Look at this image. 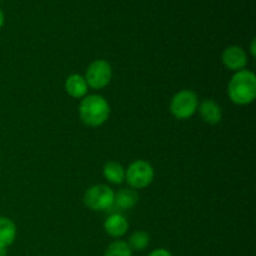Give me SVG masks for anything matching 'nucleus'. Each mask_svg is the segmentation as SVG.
Returning <instances> with one entry per match:
<instances>
[{
	"mask_svg": "<svg viewBox=\"0 0 256 256\" xmlns=\"http://www.w3.org/2000/svg\"><path fill=\"white\" fill-rule=\"evenodd\" d=\"M0 2H2V0H0Z\"/></svg>",
	"mask_w": 256,
	"mask_h": 256,
	"instance_id": "aec40b11",
	"label": "nucleus"
},
{
	"mask_svg": "<svg viewBox=\"0 0 256 256\" xmlns=\"http://www.w3.org/2000/svg\"><path fill=\"white\" fill-rule=\"evenodd\" d=\"M105 179L112 184H122L125 182V168L118 162H109L102 169Z\"/></svg>",
	"mask_w": 256,
	"mask_h": 256,
	"instance_id": "ddd939ff",
	"label": "nucleus"
},
{
	"mask_svg": "<svg viewBox=\"0 0 256 256\" xmlns=\"http://www.w3.org/2000/svg\"><path fill=\"white\" fill-rule=\"evenodd\" d=\"M112 76V65L104 59L94 60L92 64L88 66L85 80H86L88 86L92 89H102L106 85H109Z\"/></svg>",
	"mask_w": 256,
	"mask_h": 256,
	"instance_id": "423d86ee",
	"label": "nucleus"
},
{
	"mask_svg": "<svg viewBox=\"0 0 256 256\" xmlns=\"http://www.w3.org/2000/svg\"><path fill=\"white\" fill-rule=\"evenodd\" d=\"M149 242H150V236L146 232H135L134 234L130 236L128 245H129L132 250H135V252H142V250L146 249Z\"/></svg>",
	"mask_w": 256,
	"mask_h": 256,
	"instance_id": "4468645a",
	"label": "nucleus"
},
{
	"mask_svg": "<svg viewBox=\"0 0 256 256\" xmlns=\"http://www.w3.org/2000/svg\"><path fill=\"white\" fill-rule=\"evenodd\" d=\"M255 45H256V40L252 39V44H250V52H252V58H255V55H256Z\"/></svg>",
	"mask_w": 256,
	"mask_h": 256,
	"instance_id": "f3484780",
	"label": "nucleus"
},
{
	"mask_svg": "<svg viewBox=\"0 0 256 256\" xmlns=\"http://www.w3.org/2000/svg\"><path fill=\"white\" fill-rule=\"evenodd\" d=\"M8 252H6V248H2L0 246V256H6Z\"/></svg>",
	"mask_w": 256,
	"mask_h": 256,
	"instance_id": "6ab92c4d",
	"label": "nucleus"
},
{
	"mask_svg": "<svg viewBox=\"0 0 256 256\" xmlns=\"http://www.w3.org/2000/svg\"><path fill=\"white\" fill-rule=\"evenodd\" d=\"M199 106L198 95L192 90H180L170 102V112L172 116L179 120L190 119Z\"/></svg>",
	"mask_w": 256,
	"mask_h": 256,
	"instance_id": "7ed1b4c3",
	"label": "nucleus"
},
{
	"mask_svg": "<svg viewBox=\"0 0 256 256\" xmlns=\"http://www.w3.org/2000/svg\"><path fill=\"white\" fill-rule=\"evenodd\" d=\"M5 22V15H4V12H2V9H0V29H2V26L4 25Z\"/></svg>",
	"mask_w": 256,
	"mask_h": 256,
	"instance_id": "a211bd4d",
	"label": "nucleus"
},
{
	"mask_svg": "<svg viewBox=\"0 0 256 256\" xmlns=\"http://www.w3.org/2000/svg\"><path fill=\"white\" fill-rule=\"evenodd\" d=\"M154 168L145 160L132 162L125 170V180L132 189H144L154 180Z\"/></svg>",
	"mask_w": 256,
	"mask_h": 256,
	"instance_id": "20e7f679",
	"label": "nucleus"
},
{
	"mask_svg": "<svg viewBox=\"0 0 256 256\" xmlns=\"http://www.w3.org/2000/svg\"><path fill=\"white\" fill-rule=\"evenodd\" d=\"M114 195L112 188L106 185L90 186L84 194V204L94 212H106L114 205Z\"/></svg>",
	"mask_w": 256,
	"mask_h": 256,
	"instance_id": "39448f33",
	"label": "nucleus"
},
{
	"mask_svg": "<svg viewBox=\"0 0 256 256\" xmlns=\"http://www.w3.org/2000/svg\"><path fill=\"white\" fill-rule=\"evenodd\" d=\"M79 115L82 122L88 126H102L109 119V102L102 95H88L80 102Z\"/></svg>",
	"mask_w": 256,
	"mask_h": 256,
	"instance_id": "f03ea898",
	"label": "nucleus"
},
{
	"mask_svg": "<svg viewBox=\"0 0 256 256\" xmlns=\"http://www.w3.org/2000/svg\"><path fill=\"white\" fill-rule=\"evenodd\" d=\"M200 112V116L208 124H219L222 119V108L218 102H215L214 100L206 99L200 104V106H198Z\"/></svg>",
	"mask_w": 256,
	"mask_h": 256,
	"instance_id": "1a4fd4ad",
	"label": "nucleus"
},
{
	"mask_svg": "<svg viewBox=\"0 0 256 256\" xmlns=\"http://www.w3.org/2000/svg\"><path fill=\"white\" fill-rule=\"evenodd\" d=\"M132 250L128 245V242H122V240H116V242H112L105 250L104 256H132Z\"/></svg>",
	"mask_w": 256,
	"mask_h": 256,
	"instance_id": "2eb2a0df",
	"label": "nucleus"
},
{
	"mask_svg": "<svg viewBox=\"0 0 256 256\" xmlns=\"http://www.w3.org/2000/svg\"><path fill=\"white\" fill-rule=\"evenodd\" d=\"M129 229V222L126 218L122 214H112L105 220L104 230L108 235L112 238H122L126 234Z\"/></svg>",
	"mask_w": 256,
	"mask_h": 256,
	"instance_id": "6e6552de",
	"label": "nucleus"
},
{
	"mask_svg": "<svg viewBox=\"0 0 256 256\" xmlns=\"http://www.w3.org/2000/svg\"><path fill=\"white\" fill-rule=\"evenodd\" d=\"M222 64L232 72H240L244 70V68L248 65V55L242 48L238 46V45H232L228 46L226 49L222 52Z\"/></svg>",
	"mask_w": 256,
	"mask_h": 256,
	"instance_id": "0eeeda50",
	"label": "nucleus"
},
{
	"mask_svg": "<svg viewBox=\"0 0 256 256\" xmlns=\"http://www.w3.org/2000/svg\"><path fill=\"white\" fill-rule=\"evenodd\" d=\"M139 200V194L136 190L132 188H128V189H122L114 195V205L120 210L132 209Z\"/></svg>",
	"mask_w": 256,
	"mask_h": 256,
	"instance_id": "9b49d317",
	"label": "nucleus"
},
{
	"mask_svg": "<svg viewBox=\"0 0 256 256\" xmlns=\"http://www.w3.org/2000/svg\"><path fill=\"white\" fill-rule=\"evenodd\" d=\"M148 256H172V252H168L166 249H156L154 252H150Z\"/></svg>",
	"mask_w": 256,
	"mask_h": 256,
	"instance_id": "dca6fc26",
	"label": "nucleus"
},
{
	"mask_svg": "<svg viewBox=\"0 0 256 256\" xmlns=\"http://www.w3.org/2000/svg\"><path fill=\"white\" fill-rule=\"evenodd\" d=\"M65 90L74 99H82V98L86 96L89 86H88L84 76L79 74H72L68 76L66 82H65Z\"/></svg>",
	"mask_w": 256,
	"mask_h": 256,
	"instance_id": "9d476101",
	"label": "nucleus"
},
{
	"mask_svg": "<svg viewBox=\"0 0 256 256\" xmlns=\"http://www.w3.org/2000/svg\"><path fill=\"white\" fill-rule=\"evenodd\" d=\"M16 226L9 218L0 216V246L8 248L15 242Z\"/></svg>",
	"mask_w": 256,
	"mask_h": 256,
	"instance_id": "f8f14e48",
	"label": "nucleus"
},
{
	"mask_svg": "<svg viewBox=\"0 0 256 256\" xmlns=\"http://www.w3.org/2000/svg\"><path fill=\"white\" fill-rule=\"evenodd\" d=\"M228 95L236 105H248L256 98V76L250 70L236 72L228 85Z\"/></svg>",
	"mask_w": 256,
	"mask_h": 256,
	"instance_id": "f257e3e1",
	"label": "nucleus"
}]
</instances>
